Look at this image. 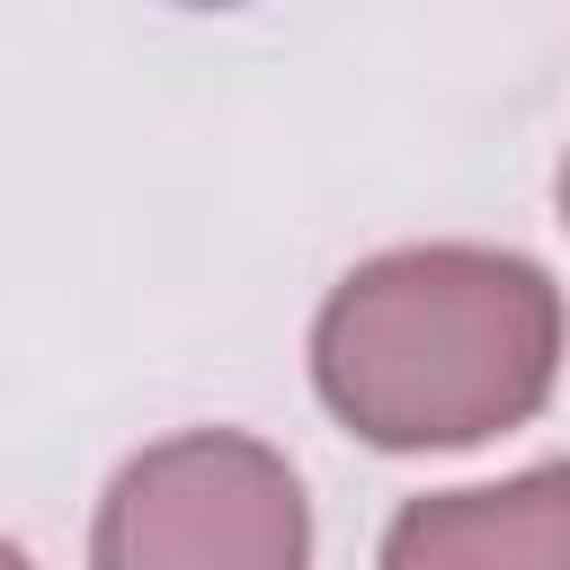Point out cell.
<instances>
[{
    "mask_svg": "<svg viewBox=\"0 0 570 570\" xmlns=\"http://www.w3.org/2000/svg\"><path fill=\"white\" fill-rule=\"evenodd\" d=\"M561 356L570 303L552 267L490 240L356 258L312 312V392L374 454H454L525 428Z\"/></svg>",
    "mask_w": 570,
    "mask_h": 570,
    "instance_id": "obj_1",
    "label": "cell"
},
{
    "mask_svg": "<svg viewBox=\"0 0 570 570\" xmlns=\"http://www.w3.org/2000/svg\"><path fill=\"white\" fill-rule=\"evenodd\" d=\"M89 570H312V499L249 428H178L116 463Z\"/></svg>",
    "mask_w": 570,
    "mask_h": 570,
    "instance_id": "obj_2",
    "label": "cell"
},
{
    "mask_svg": "<svg viewBox=\"0 0 570 570\" xmlns=\"http://www.w3.org/2000/svg\"><path fill=\"white\" fill-rule=\"evenodd\" d=\"M374 570H570V454L481 490L401 499Z\"/></svg>",
    "mask_w": 570,
    "mask_h": 570,
    "instance_id": "obj_3",
    "label": "cell"
},
{
    "mask_svg": "<svg viewBox=\"0 0 570 570\" xmlns=\"http://www.w3.org/2000/svg\"><path fill=\"white\" fill-rule=\"evenodd\" d=\"M552 214H561V232H570V151H561V169H552Z\"/></svg>",
    "mask_w": 570,
    "mask_h": 570,
    "instance_id": "obj_4",
    "label": "cell"
},
{
    "mask_svg": "<svg viewBox=\"0 0 570 570\" xmlns=\"http://www.w3.org/2000/svg\"><path fill=\"white\" fill-rule=\"evenodd\" d=\"M0 570H36V561H27V552H18L9 534H0Z\"/></svg>",
    "mask_w": 570,
    "mask_h": 570,
    "instance_id": "obj_5",
    "label": "cell"
},
{
    "mask_svg": "<svg viewBox=\"0 0 570 570\" xmlns=\"http://www.w3.org/2000/svg\"><path fill=\"white\" fill-rule=\"evenodd\" d=\"M178 9H249V0H178Z\"/></svg>",
    "mask_w": 570,
    "mask_h": 570,
    "instance_id": "obj_6",
    "label": "cell"
}]
</instances>
